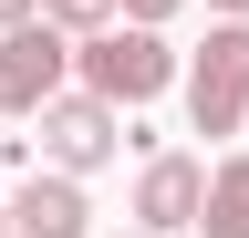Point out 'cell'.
<instances>
[{
    "mask_svg": "<svg viewBox=\"0 0 249 238\" xmlns=\"http://www.w3.org/2000/svg\"><path fill=\"white\" fill-rule=\"evenodd\" d=\"M197 207H208V166L156 145V156H145V176H135V228L177 238V228H197Z\"/></svg>",
    "mask_w": 249,
    "mask_h": 238,
    "instance_id": "obj_5",
    "label": "cell"
},
{
    "mask_svg": "<svg viewBox=\"0 0 249 238\" xmlns=\"http://www.w3.org/2000/svg\"><path fill=\"white\" fill-rule=\"evenodd\" d=\"M197 228H208V238H249V156L208 166V207H197Z\"/></svg>",
    "mask_w": 249,
    "mask_h": 238,
    "instance_id": "obj_7",
    "label": "cell"
},
{
    "mask_svg": "<svg viewBox=\"0 0 249 238\" xmlns=\"http://www.w3.org/2000/svg\"><path fill=\"white\" fill-rule=\"evenodd\" d=\"M0 238H11V197H0Z\"/></svg>",
    "mask_w": 249,
    "mask_h": 238,
    "instance_id": "obj_12",
    "label": "cell"
},
{
    "mask_svg": "<svg viewBox=\"0 0 249 238\" xmlns=\"http://www.w3.org/2000/svg\"><path fill=\"white\" fill-rule=\"evenodd\" d=\"M187 125H197L208 145H229L249 125V21H208V42L187 52Z\"/></svg>",
    "mask_w": 249,
    "mask_h": 238,
    "instance_id": "obj_2",
    "label": "cell"
},
{
    "mask_svg": "<svg viewBox=\"0 0 249 238\" xmlns=\"http://www.w3.org/2000/svg\"><path fill=\"white\" fill-rule=\"evenodd\" d=\"M11 238H93V197H83V176L31 166L21 197H11Z\"/></svg>",
    "mask_w": 249,
    "mask_h": 238,
    "instance_id": "obj_6",
    "label": "cell"
},
{
    "mask_svg": "<svg viewBox=\"0 0 249 238\" xmlns=\"http://www.w3.org/2000/svg\"><path fill=\"white\" fill-rule=\"evenodd\" d=\"M42 21H62V32L83 42V32H104V21H114V0H42Z\"/></svg>",
    "mask_w": 249,
    "mask_h": 238,
    "instance_id": "obj_8",
    "label": "cell"
},
{
    "mask_svg": "<svg viewBox=\"0 0 249 238\" xmlns=\"http://www.w3.org/2000/svg\"><path fill=\"white\" fill-rule=\"evenodd\" d=\"M166 11H187V0H114V21H166Z\"/></svg>",
    "mask_w": 249,
    "mask_h": 238,
    "instance_id": "obj_9",
    "label": "cell"
},
{
    "mask_svg": "<svg viewBox=\"0 0 249 238\" xmlns=\"http://www.w3.org/2000/svg\"><path fill=\"white\" fill-rule=\"evenodd\" d=\"M208 11H218V21H249V0H208Z\"/></svg>",
    "mask_w": 249,
    "mask_h": 238,
    "instance_id": "obj_11",
    "label": "cell"
},
{
    "mask_svg": "<svg viewBox=\"0 0 249 238\" xmlns=\"http://www.w3.org/2000/svg\"><path fill=\"white\" fill-rule=\"evenodd\" d=\"M31 145H42V166H62V176H93V166L124 156V114L104 94H52L31 114Z\"/></svg>",
    "mask_w": 249,
    "mask_h": 238,
    "instance_id": "obj_3",
    "label": "cell"
},
{
    "mask_svg": "<svg viewBox=\"0 0 249 238\" xmlns=\"http://www.w3.org/2000/svg\"><path fill=\"white\" fill-rule=\"evenodd\" d=\"M114 238H156V228H114Z\"/></svg>",
    "mask_w": 249,
    "mask_h": 238,
    "instance_id": "obj_13",
    "label": "cell"
},
{
    "mask_svg": "<svg viewBox=\"0 0 249 238\" xmlns=\"http://www.w3.org/2000/svg\"><path fill=\"white\" fill-rule=\"evenodd\" d=\"M11 21H42V0H0V32H11Z\"/></svg>",
    "mask_w": 249,
    "mask_h": 238,
    "instance_id": "obj_10",
    "label": "cell"
},
{
    "mask_svg": "<svg viewBox=\"0 0 249 238\" xmlns=\"http://www.w3.org/2000/svg\"><path fill=\"white\" fill-rule=\"evenodd\" d=\"M73 73H83V94H104L114 114H135V104L166 94L187 63L166 52V32H156V21H104V32H83V42H73Z\"/></svg>",
    "mask_w": 249,
    "mask_h": 238,
    "instance_id": "obj_1",
    "label": "cell"
},
{
    "mask_svg": "<svg viewBox=\"0 0 249 238\" xmlns=\"http://www.w3.org/2000/svg\"><path fill=\"white\" fill-rule=\"evenodd\" d=\"M73 73V32L62 21H11L0 32V114H42Z\"/></svg>",
    "mask_w": 249,
    "mask_h": 238,
    "instance_id": "obj_4",
    "label": "cell"
}]
</instances>
